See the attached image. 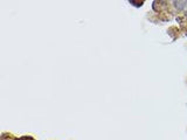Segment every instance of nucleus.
<instances>
[{"label": "nucleus", "mask_w": 187, "mask_h": 140, "mask_svg": "<svg viewBox=\"0 0 187 140\" xmlns=\"http://www.w3.org/2000/svg\"><path fill=\"white\" fill-rule=\"evenodd\" d=\"M16 140H34L33 138H31V137H22V138H19V139Z\"/></svg>", "instance_id": "obj_3"}, {"label": "nucleus", "mask_w": 187, "mask_h": 140, "mask_svg": "<svg viewBox=\"0 0 187 140\" xmlns=\"http://www.w3.org/2000/svg\"><path fill=\"white\" fill-rule=\"evenodd\" d=\"M186 36H187V33H186Z\"/></svg>", "instance_id": "obj_4"}, {"label": "nucleus", "mask_w": 187, "mask_h": 140, "mask_svg": "<svg viewBox=\"0 0 187 140\" xmlns=\"http://www.w3.org/2000/svg\"><path fill=\"white\" fill-rule=\"evenodd\" d=\"M186 4H187V1H174V5H176V7L178 10H182Z\"/></svg>", "instance_id": "obj_1"}, {"label": "nucleus", "mask_w": 187, "mask_h": 140, "mask_svg": "<svg viewBox=\"0 0 187 140\" xmlns=\"http://www.w3.org/2000/svg\"><path fill=\"white\" fill-rule=\"evenodd\" d=\"M129 2L131 5L136 6V7H140V6H143V4H144V1H136V0H130Z\"/></svg>", "instance_id": "obj_2"}]
</instances>
